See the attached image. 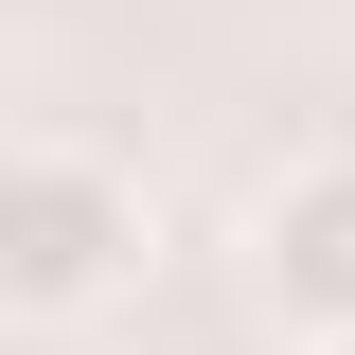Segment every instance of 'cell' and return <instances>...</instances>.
<instances>
[{"mask_svg": "<svg viewBox=\"0 0 355 355\" xmlns=\"http://www.w3.org/2000/svg\"><path fill=\"white\" fill-rule=\"evenodd\" d=\"M302 355H355V338H302Z\"/></svg>", "mask_w": 355, "mask_h": 355, "instance_id": "cell-3", "label": "cell"}, {"mask_svg": "<svg viewBox=\"0 0 355 355\" xmlns=\"http://www.w3.org/2000/svg\"><path fill=\"white\" fill-rule=\"evenodd\" d=\"M249 284L284 338H355V142H320L249 196Z\"/></svg>", "mask_w": 355, "mask_h": 355, "instance_id": "cell-2", "label": "cell"}, {"mask_svg": "<svg viewBox=\"0 0 355 355\" xmlns=\"http://www.w3.org/2000/svg\"><path fill=\"white\" fill-rule=\"evenodd\" d=\"M142 266H160V196H142V160L36 125V142H18V178H0V320L71 338V320L125 302Z\"/></svg>", "mask_w": 355, "mask_h": 355, "instance_id": "cell-1", "label": "cell"}]
</instances>
